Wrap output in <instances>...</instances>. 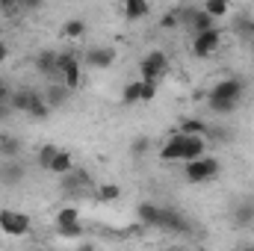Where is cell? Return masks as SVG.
Returning <instances> with one entry per match:
<instances>
[{"label":"cell","mask_w":254,"mask_h":251,"mask_svg":"<svg viewBox=\"0 0 254 251\" xmlns=\"http://www.w3.org/2000/svg\"><path fill=\"white\" fill-rule=\"evenodd\" d=\"M243 92H246L243 80H237V77H225V80H219V83L207 92V104H210L213 113H219V116H231V113L237 110V101L243 98Z\"/></svg>","instance_id":"6da1fadb"},{"label":"cell","mask_w":254,"mask_h":251,"mask_svg":"<svg viewBox=\"0 0 254 251\" xmlns=\"http://www.w3.org/2000/svg\"><path fill=\"white\" fill-rule=\"evenodd\" d=\"M219 172H222L219 160H216V157H207V154L184 163V178H187L190 184H207V181H213Z\"/></svg>","instance_id":"7a4b0ae2"},{"label":"cell","mask_w":254,"mask_h":251,"mask_svg":"<svg viewBox=\"0 0 254 251\" xmlns=\"http://www.w3.org/2000/svg\"><path fill=\"white\" fill-rule=\"evenodd\" d=\"M57 77H63L65 86H68L71 92H77V89H80V83H83L80 57H77V54H71V51H63V54H57Z\"/></svg>","instance_id":"3957f363"},{"label":"cell","mask_w":254,"mask_h":251,"mask_svg":"<svg viewBox=\"0 0 254 251\" xmlns=\"http://www.w3.org/2000/svg\"><path fill=\"white\" fill-rule=\"evenodd\" d=\"M30 228H33V222H30L27 213L9 210V207L0 210V231H3V234H9V237H27Z\"/></svg>","instance_id":"277c9868"},{"label":"cell","mask_w":254,"mask_h":251,"mask_svg":"<svg viewBox=\"0 0 254 251\" xmlns=\"http://www.w3.org/2000/svg\"><path fill=\"white\" fill-rule=\"evenodd\" d=\"M166 71H169V57H166L163 51H148V54L142 57V63H139L142 80H160Z\"/></svg>","instance_id":"5b68a950"},{"label":"cell","mask_w":254,"mask_h":251,"mask_svg":"<svg viewBox=\"0 0 254 251\" xmlns=\"http://www.w3.org/2000/svg\"><path fill=\"white\" fill-rule=\"evenodd\" d=\"M222 45V30L219 27H210L204 33H195V42H192V54L195 57H210L213 51H219Z\"/></svg>","instance_id":"8992f818"},{"label":"cell","mask_w":254,"mask_h":251,"mask_svg":"<svg viewBox=\"0 0 254 251\" xmlns=\"http://www.w3.org/2000/svg\"><path fill=\"white\" fill-rule=\"evenodd\" d=\"M160 160L163 163H184V130H172V136L160 148Z\"/></svg>","instance_id":"52a82bcc"},{"label":"cell","mask_w":254,"mask_h":251,"mask_svg":"<svg viewBox=\"0 0 254 251\" xmlns=\"http://www.w3.org/2000/svg\"><path fill=\"white\" fill-rule=\"evenodd\" d=\"M160 228L169 231V234H187V231H190V222H187L175 207H163V213H160Z\"/></svg>","instance_id":"ba28073f"},{"label":"cell","mask_w":254,"mask_h":251,"mask_svg":"<svg viewBox=\"0 0 254 251\" xmlns=\"http://www.w3.org/2000/svg\"><path fill=\"white\" fill-rule=\"evenodd\" d=\"M83 63L89 65V68L104 71V68H110V65L116 63V51H113V48H92V51H86Z\"/></svg>","instance_id":"9c48e42d"},{"label":"cell","mask_w":254,"mask_h":251,"mask_svg":"<svg viewBox=\"0 0 254 251\" xmlns=\"http://www.w3.org/2000/svg\"><path fill=\"white\" fill-rule=\"evenodd\" d=\"M160 213H163V207L154 204V201H142L136 207V216H139V222L145 228H160Z\"/></svg>","instance_id":"30bf717a"},{"label":"cell","mask_w":254,"mask_h":251,"mask_svg":"<svg viewBox=\"0 0 254 251\" xmlns=\"http://www.w3.org/2000/svg\"><path fill=\"white\" fill-rule=\"evenodd\" d=\"M204 151H207V139L204 136L184 133V163L187 160H195V157H204Z\"/></svg>","instance_id":"8fae6325"},{"label":"cell","mask_w":254,"mask_h":251,"mask_svg":"<svg viewBox=\"0 0 254 251\" xmlns=\"http://www.w3.org/2000/svg\"><path fill=\"white\" fill-rule=\"evenodd\" d=\"M24 113H27L30 119H39V122H42V119H48V116H51V104H48L39 92H33V89H30V104H27V110H24Z\"/></svg>","instance_id":"7c38bea8"},{"label":"cell","mask_w":254,"mask_h":251,"mask_svg":"<svg viewBox=\"0 0 254 251\" xmlns=\"http://www.w3.org/2000/svg\"><path fill=\"white\" fill-rule=\"evenodd\" d=\"M187 21H190V27L195 33H204V30L216 27V18L210 12H204V9H187Z\"/></svg>","instance_id":"4fadbf2b"},{"label":"cell","mask_w":254,"mask_h":251,"mask_svg":"<svg viewBox=\"0 0 254 251\" xmlns=\"http://www.w3.org/2000/svg\"><path fill=\"white\" fill-rule=\"evenodd\" d=\"M36 71L39 74H45V77H57V51H42V54H36Z\"/></svg>","instance_id":"5bb4252c"},{"label":"cell","mask_w":254,"mask_h":251,"mask_svg":"<svg viewBox=\"0 0 254 251\" xmlns=\"http://www.w3.org/2000/svg\"><path fill=\"white\" fill-rule=\"evenodd\" d=\"M65 181H63V189L65 192H77V189H86L89 184H92V178H89V172H77V169H71L68 175H63Z\"/></svg>","instance_id":"9a60e30c"},{"label":"cell","mask_w":254,"mask_h":251,"mask_svg":"<svg viewBox=\"0 0 254 251\" xmlns=\"http://www.w3.org/2000/svg\"><path fill=\"white\" fill-rule=\"evenodd\" d=\"M83 222V216H80V207H60L57 210V216H54V225L57 228H71V225H80Z\"/></svg>","instance_id":"2e32d148"},{"label":"cell","mask_w":254,"mask_h":251,"mask_svg":"<svg viewBox=\"0 0 254 251\" xmlns=\"http://www.w3.org/2000/svg\"><path fill=\"white\" fill-rule=\"evenodd\" d=\"M145 15H151V3L148 0H125V18L127 21H142Z\"/></svg>","instance_id":"e0dca14e"},{"label":"cell","mask_w":254,"mask_h":251,"mask_svg":"<svg viewBox=\"0 0 254 251\" xmlns=\"http://www.w3.org/2000/svg\"><path fill=\"white\" fill-rule=\"evenodd\" d=\"M0 178H3V184H9V187H15V184H21V181H24V166L18 163V157H15V160H9V163L3 166V175H0Z\"/></svg>","instance_id":"ac0fdd59"},{"label":"cell","mask_w":254,"mask_h":251,"mask_svg":"<svg viewBox=\"0 0 254 251\" xmlns=\"http://www.w3.org/2000/svg\"><path fill=\"white\" fill-rule=\"evenodd\" d=\"M71 169H74V154L60 148V154L54 157V163H51V169H48V172H54V175H68Z\"/></svg>","instance_id":"d6986e66"},{"label":"cell","mask_w":254,"mask_h":251,"mask_svg":"<svg viewBox=\"0 0 254 251\" xmlns=\"http://www.w3.org/2000/svg\"><path fill=\"white\" fill-rule=\"evenodd\" d=\"M63 36L68 42H80L83 36H86V21L83 18H71V21H65L63 24Z\"/></svg>","instance_id":"ffe728a7"},{"label":"cell","mask_w":254,"mask_h":251,"mask_svg":"<svg viewBox=\"0 0 254 251\" xmlns=\"http://www.w3.org/2000/svg\"><path fill=\"white\" fill-rule=\"evenodd\" d=\"M181 21H187V9H169V12L160 18V27H163V30H175Z\"/></svg>","instance_id":"44dd1931"},{"label":"cell","mask_w":254,"mask_h":251,"mask_svg":"<svg viewBox=\"0 0 254 251\" xmlns=\"http://www.w3.org/2000/svg\"><path fill=\"white\" fill-rule=\"evenodd\" d=\"M68 92H71V89H68L65 83H63V86H51V89H48V98H45V101L51 104V110H57V107H63V104H65Z\"/></svg>","instance_id":"7402d4cb"},{"label":"cell","mask_w":254,"mask_h":251,"mask_svg":"<svg viewBox=\"0 0 254 251\" xmlns=\"http://www.w3.org/2000/svg\"><path fill=\"white\" fill-rule=\"evenodd\" d=\"M234 222H237L240 228H249L254 222V204H240V207L234 210Z\"/></svg>","instance_id":"603a6c76"},{"label":"cell","mask_w":254,"mask_h":251,"mask_svg":"<svg viewBox=\"0 0 254 251\" xmlns=\"http://www.w3.org/2000/svg\"><path fill=\"white\" fill-rule=\"evenodd\" d=\"M178 130H184V133H192V136H207V122H201V119H184Z\"/></svg>","instance_id":"cb8c5ba5"},{"label":"cell","mask_w":254,"mask_h":251,"mask_svg":"<svg viewBox=\"0 0 254 251\" xmlns=\"http://www.w3.org/2000/svg\"><path fill=\"white\" fill-rule=\"evenodd\" d=\"M119 198H122V187H116V184H101V187H98V201L113 204V201H119Z\"/></svg>","instance_id":"d4e9b609"},{"label":"cell","mask_w":254,"mask_h":251,"mask_svg":"<svg viewBox=\"0 0 254 251\" xmlns=\"http://www.w3.org/2000/svg\"><path fill=\"white\" fill-rule=\"evenodd\" d=\"M27 104H30V89H18V92H12V98H9L12 113H24Z\"/></svg>","instance_id":"484cf974"},{"label":"cell","mask_w":254,"mask_h":251,"mask_svg":"<svg viewBox=\"0 0 254 251\" xmlns=\"http://www.w3.org/2000/svg\"><path fill=\"white\" fill-rule=\"evenodd\" d=\"M60 154V148L57 145H42L39 148V154H36V163L42 166V169H51V163H54V157Z\"/></svg>","instance_id":"4316f807"},{"label":"cell","mask_w":254,"mask_h":251,"mask_svg":"<svg viewBox=\"0 0 254 251\" xmlns=\"http://www.w3.org/2000/svg\"><path fill=\"white\" fill-rule=\"evenodd\" d=\"M122 101H125L127 107H130V104H139V101H142V80H136V83H127L125 92H122Z\"/></svg>","instance_id":"83f0119b"},{"label":"cell","mask_w":254,"mask_h":251,"mask_svg":"<svg viewBox=\"0 0 254 251\" xmlns=\"http://www.w3.org/2000/svg\"><path fill=\"white\" fill-rule=\"evenodd\" d=\"M204 12H210L213 18H222L231 12V3L228 0H204Z\"/></svg>","instance_id":"f1b7e54d"},{"label":"cell","mask_w":254,"mask_h":251,"mask_svg":"<svg viewBox=\"0 0 254 251\" xmlns=\"http://www.w3.org/2000/svg\"><path fill=\"white\" fill-rule=\"evenodd\" d=\"M0 148H3V157H9V160H15V157L21 154V142L12 139V136H6V139L0 142Z\"/></svg>","instance_id":"f546056e"},{"label":"cell","mask_w":254,"mask_h":251,"mask_svg":"<svg viewBox=\"0 0 254 251\" xmlns=\"http://www.w3.org/2000/svg\"><path fill=\"white\" fill-rule=\"evenodd\" d=\"M148 148H151V136H139V139H133V145H130V151H133V157L139 160V157H145L148 154Z\"/></svg>","instance_id":"4dcf8cb0"},{"label":"cell","mask_w":254,"mask_h":251,"mask_svg":"<svg viewBox=\"0 0 254 251\" xmlns=\"http://www.w3.org/2000/svg\"><path fill=\"white\" fill-rule=\"evenodd\" d=\"M234 30H237L240 36L254 39V21H252V18H237V21H234Z\"/></svg>","instance_id":"1f68e13d"},{"label":"cell","mask_w":254,"mask_h":251,"mask_svg":"<svg viewBox=\"0 0 254 251\" xmlns=\"http://www.w3.org/2000/svg\"><path fill=\"white\" fill-rule=\"evenodd\" d=\"M0 12H3L6 18H15V15L24 12V9H21V0H3V3H0Z\"/></svg>","instance_id":"d6a6232c"},{"label":"cell","mask_w":254,"mask_h":251,"mask_svg":"<svg viewBox=\"0 0 254 251\" xmlns=\"http://www.w3.org/2000/svg\"><path fill=\"white\" fill-rule=\"evenodd\" d=\"M157 98V80H142V101H154Z\"/></svg>","instance_id":"836d02e7"},{"label":"cell","mask_w":254,"mask_h":251,"mask_svg":"<svg viewBox=\"0 0 254 251\" xmlns=\"http://www.w3.org/2000/svg\"><path fill=\"white\" fill-rule=\"evenodd\" d=\"M12 92H15V89H12V86H9L6 80H0V104H9V98H12Z\"/></svg>","instance_id":"e575fe53"},{"label":"cell","mask_w":254,"mask_h":251,"mask_svg":"<svg viewBox=\"0 0 254 251\" xmlns=\"http://www.w3.org/2000/svg\"><path fill=\"white\" fill-rule=\"evenodd\" d=\"M57 231H60L63 237H80V234H83V228H80V225H71V228H57Z\"/></svg>","instance_id":"d590c367"},{"label":"cell","mask_w":254,"mask_h":251,"mask_svg":"<svg viewBox=\"0 0 254 251\" xmlns=\"http://www.w3.org/2000/svg\"><path fill=\"white\" fill-rule=\"evenodd\" d=\"M42 3H45V0H21V9H24V12H36Z\"/></svg>","instance_id":"8d00e7d4"},{"label":"cell","mask_w":254,"mask_h":251,"mask_svg":"<svg viewBox=\"0 0 254 251\" xmlns=\"http://www.w3.org/2000/svg\"><path fill=\"white\" fill-rule=\"evenodd\" d=\"M6 60H9V45L0 42V63H6Z\"/></svg>","instance_id":"74e56055"},{"label":"cell","mask_w":254,"mask_h":251,"mask_svg":"<svg viewBox=\"0 0 254 251\" xmlns=\"http://www.w3.org/2000/svg\"><path fill=\"white\" fill-rule=\"evenodd\" d=\"M116 3H125V0H116Z\"/></svg>","instance_id":"f35d334b"},{"label":"cell","mask_w":254,"mask_h":251,"mask_svg":"<svg viewBox=\"0 0 254 251\" xmlns=\"http://www.w3.org/2000/svg\"><path fill=\"white\" fill-rule=\"evenodd\" d=\"M0 3H3V0H0Z\"/></svg>","instance_id":"ab89813d"}]
</instances>
